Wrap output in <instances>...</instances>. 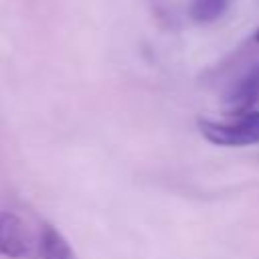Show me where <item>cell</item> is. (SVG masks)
<instances>
[{
    "label": "cell",
    "instance_id": "obj_1",
    "mask_svg": "<svg viewBox=\"0 0 259 259\" xmlns=\"http://www.w3.org/2000/svg\"><path fill=\"white\" fill-rule=\"evenodd\" d=\"M200 134L217 146H249L259 144V111H247L235 121L198 119Z\"/></svg>",
    "mask_w": 259,
    "mask_h": 259
},
{
    "label": "cell",
    "instance_id": "obj_2",
    "mask_svg": "<svg viewBox=\"0 0 259 259\" xmlns=\"http://www.w3.org/2000/svg\"><path fill=\"white\" fill-rule=\"evenodd\" d=\"M32 233L28 225L12 210H0V255L26 257L32 253Z\"/></svg>",
    "mask_w": 259,
    "mask_h": 259
},
{
    "label": "cell",
    "instance_id": "obj_3",
    "mask_svg": "<svg viewBox=\"0 0 259 259\" xmlns=\"http://www.w3.org/2000/svg\"><path fill=\"white\" fill-rule=\"evenodd\" d=\"M225 101H227V109L233 115L247 113L259 101V65L231 87Z\"/></svg>",
    "mask_w": 259,
    "mask_h": 259
},
{
    "label": "cell",
    "instance_id": "obj_4",
    "mask_svg": "<svg viewBox=\"0 0 259 259\" xmlns=\"http://www.w3.org/2000/svg\"><path fill=\"white\" fill-rule=\"evenodd\" d=\"M38 257L40 259H75V253L67 239L49 223L40 227L38 235Z\"/></svg>",
    "mask_w": 259,
    "mask_h": 259
},
{
    "label": "cell",
    "instance_id": "obj_5",
    "mask_svg": "<svg viewBox=\"0 0 259 259\" xmlns=\"http://www.w3.org/2000/svg\"><path fill=\"white\" fill-rule=\"evenodd\" d=\"M229 2L231 0H192L190 2V16L194 22H200V24L214 22L227 12Z\"/></svg>",
    "mask_w": 259,
    "mask_h": 259
},
{
    "label": "cell",
    "instance_id": "obj_6",
    "mask_svg": "<svg viewBox=\"0 0 259 259\" xmlns=\"http://www.w3.org/2000/svg\"><path fill=\"white\" fill-rule=\"evenodd\" d=\"M255 40L259 42V28H257V32H255Z\"/></svg>",
    "mask_w": 259,
    "mask_h": 259
}]
</instances>
